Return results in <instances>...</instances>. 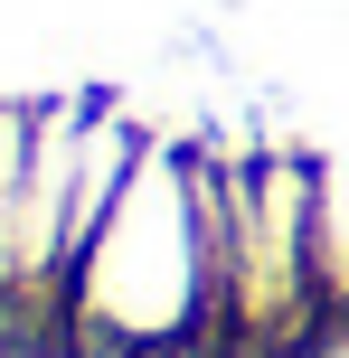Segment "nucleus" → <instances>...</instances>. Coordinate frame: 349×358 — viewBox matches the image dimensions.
Here are the masks:
<instances>
[{"instance_id":"f03ea898","label":"nucleus","mask_w":349,"mask_h":358,"mask_svg":"<svg viewBox=\"0 0 349 358\" xmlns=\"http://www.w3.org/2000/svg\"><path fill=\"white\" fill-rule=\"evenodd\" d=\"M312 245H321V292H331V321L349 340V142L312 151Z\"/></svg>"},{"instance_id":"f257e3e1","label":"nucleus","mask_w":349,"mask_h":358,"mask_svg":"<svg viewBox=\"0 0 349 358\" xmlns=\"http://www.w3.org/2000/svg\"><path fill=\"white\" fill-rule=\"evenodd\" d=\"M66 330L76 358H218V302H208V245L180 132L142 142L113 217L66 264Z\"/></svg>"}]
</instances>
